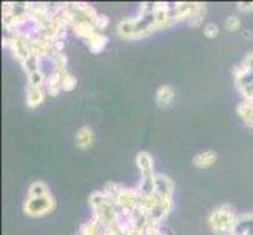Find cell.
<instances>
[{
	"mask_svg": "<svg viewBox=\"0 0 253 235\" xmlns=\"http://www.w3.org/2000/svg\"><path fill=\"white\" fill-rule=\"evenodd\" d=\"M88 204L93 212V220L99 223L104 229H110L112 226L118 223V208L104 191L91 193L88 198Z\"/></svg>",
	"mask_w": 253,
	"mask_h": 235,
	"instance_id": "6da1fadb",
	"label": "cell"
},
{
	"mask_svg": "<svg viewBox=\"0 0 253 235\" xmlns=\"http://www.w3.org/2000/svg\"><path fill=\"white\" fill-rule=\"evenodd\" d=\"M238 221V213L230 205H220L214 208L208 216V226L217 235H233Z\"/></svg>",
	"mask_w": 253,
	"mask_h": 235,
	"instance_id": "7a4b0ae2",
	"label": "cell"
},
{
	"mask_svg": "<svg viewBox=\"0 0 253 235\" xmlns=\"http://www.w3.org/2000/svg\"><path fill=\"white\" fill-rule=\"evenodd\" d=\"M54 208H55V199L52 195H49L42 198L27 196V199L24 201L22 210L30 218H41V216H46L50 212H54Z\"/></svg>",
	"mask_w": 253,
	"mask_h": 235,
	"instance_id": "3957f363",
	"label": "cell"
},
{
	"mask_svg": "<svg viewBox=\"0 0 253 235\" xmlns=\"http://www.w3.org/2000/svg\"><path fill=\"white\" fill-rule=\"evenodd\" d=\"M171 210H173V199H161L159 204L148 213L153 228H159L167 220V216L171 213Z\"/></svg>",
	"mask_w": 253,
	"mask_h": 235,
	"instance_id": "277c9868",
	"label": "cell"
},
{
	"mask_svg": "<svg viewBox=\"0 0 253 235\" xmlns=\"http://www.w3.org/2000/svg\"><path fill=\"white\" fill-rule=\"evenodd\" d=\"M156 195L161 199H173L174 182L165 174H156Z\"/></svg>",
	"mask_w": 253,
	"mask_h": 235,
	"instance_id": "5b68a950",
	"label": "cell"
},
{
	"mask_svg": "<svg viewBox=\"0 0 253 235\" xmlns=\"http://www.w3.org/2000/svg\"><path fill=\"white\" fill-rule=\"evenodd\" d=\"M135 165L138 171H140V177H148V176H154V162L150 152L140 151L135 157Z\"/></svg>",
	"mask_w": 253,
	"mask_h": 235,
	"instance_id": "8992f818",
	"label": "cell"
},
{
	"mask_svg": "<svg viewBox=\"0 0 253 235\" xmlns=\"http://www.w3.org/2000/svg\"><path fill=\"white\" fill-rule=\"evenodd\" d=\"M46 96H47V91L44 86H42V88L27 86V88H25V105L29 108H37L44 102Z\"/></svg>",
	"mask_w": 253,
	"mask_h": 235,
	"instance_id": "52a82bcc",
	"label": "cell"
},
{
	"mask_svg": "<svg viewBox=\"0 0 253 235\" xmlns=\"http://www.w3.org/2000/svg\"><path fill=\"white\" fill-rule=\"evenodd\" d=\"M94 144V132L90 126H82L76 134V146L77 149L86 151Z\"/></svg>",
	"mask_w": 253,
	"mask_h": 235,
	"instance_id": "ba28073f",
	"label": "cell"
},
{
	"mask_svg": "<svg viewBox=\"0 0 253 235\" xmlns=\"http://www.w3.org/2000/svg\"><path fill=\"white\" fill-rule=\"evenodd\" d=\"M190 13H192V2H176V3H171L170 14H171L173 24L184 22V21L189 22Z\"/></svg>",
	"mask_w": 253,
	"mask_h": 235,
	"instance_id": "9c48e42d",
	"label": "cell"
},
{
	"mask_svg": "<svg viewBox=\"0 0 253 235\" xmlns=\"http://www.w3.org/2000/svg\"><path fill=\"white\" fill-rule=\"evenodd\" d=\"M117 33L121 39L126 41H134L135 36V17H126L118 22Z\"/></svg>",
	"mask_w": 253,
	"mask_h": 235,
	"instance_id": "30bf717a",
	"label": "cell"
},
{
	"mask_svg": "<svg viewBox=\"0 0 253 235\" xmlns=\"http://www.w3.org/2000/svg\"><path fill=\"white\" fill-rule=\"evenodd\" d=\"M156 102L161 108H169L174 102V90L171 85H162L156 91Z\"/></svg>",
	"mask_w": 253,
	"mask_h": 235,
	"instance_id": "8fae6325",
	"label": "cell"
},
{
	"mask_svg": "<svg viewBox=\"0 0 253 235\" xmlns=\"http://www.w3.org/2000/svg\"><path fill=\"white\" fill-rule=\"evenodd\" d=\"M62 77H63V74L55 72V71H50L47 74L44 88H46L49 96H58L60 93L63 91L62 90Z\"/></svg>",
	"mask_w": 253,
	"mask_h": 235,
	"instance_id": "7c38bea8",
	"label": "cell"
},
{
	"mask_svg": "<svg viewBox=\"0 0 253 235\" xmlns=\"http://www.w3.org/2000/svg\"><path fill=\"white\" fill-rule=\"evenodd\" d=\"M217 162V154L214 151H202L194 157V165L200 169H208Z\"/></svg>",
	"mask_w": 253,
	"mask_h": 235,
	"instance_id": "4fadbf2b",
	"label": "cell"
},
{
	"mask_svg": "<svg viewBox=\"0 0 253 235\" xmlns=\"http://www.w3.org/2000/svg\"><path fill=\"white\" fill-rule=\"evenodd\" d=\"M206 14V5L202 2H192V13L189 17V25L190 27H200L205 21Z\"/></svg>",
	"mask_w": 253,
	"mask_h": 235,
	"instance_id": "5bb4252c",
	"label": "cell"
},
{
	"mask_svg": "<svg viewBox=\"0 0 253 235\" xmlns=\"http://www.w3.org/2000/svg\"><path fill=\"white\" fill-rule=\"evenodd\" d=\"M73 32L76 33V36H79V38H82L84 41H86V39H90L94 33H98L99 30L96 29V25L94 24H91V22H76V24H73Z\"/></svg>",
	"mask_w": 253,
	"mask_h": 235,
	"instance_id": "9a60e30c",
	"label": "cell"
},
{
	"mask_svg": "<svg viewBox=\"0 0 253 235\" xmlns=\"http://www.w3.org/2000/svg\"><path fill=\"white\" fill-rule=\"evenodd\" d=\"M107 42H109V38L106 36V34L101 33V32H98V33H94L90 39H86V41H85V44L88 46V49H90L91 54H101V52H102L104 49H106Z\"/></svg>",
	"mask_w": 253,
	"mask_h": 235,
	"instance_id": "2e32d148",
	"label": "cell"
},
{
	"mask_svg": "<svg viewBox=\"0 0 253 235\" xmlns=\"http://www.w3.org/2000/svg\"><path fill=\"white\" fill-rule=\"evenodd\" d=\"M49 195H50V190L46 182H42V180H35L29 187V193H27V196H30V198H42V196H49Z\"/></svg>",
	"mask_w": 253,
	"mask_h": 235,
	"instance_id": "e0dca14e",
	"label": "cell"
},
{
	"mask_svg": "<svg viewBox=\"0 0 253 235\" xmlns=\"http://www.w3.org/2000/svg\"><path fill=\"white\" fill-rule=\"evenodd\" d=\"M52 62V71L60 72V74H66L68 72V58L63 52H57V54L52 55L50 58Z\"/></svg>",
	"mask_w": 253,
	"mask_h": 235,
	"instance_id": "ac0fdd59",
	"label": "cell"
},
{
	"mask_svg": "<svg viewBox=\"0 0 253 235\" xmlns=\"http://www.w3.org/2000/svg\"><path fill=\"white\" fill-rule=\"evenodd\" d=\"M79 234H82V235H106V229H104L99 223H96L94 220H90L81 226Z\"/></svg>",
	"mask_w": 253,
	"mask_h": 235,
	"instance_id": "d6986e66",
	"label": "cell"
},
{
	"mask_svg": "<svg viewBox=\"0 0 253 235\" xmlns=\"http://www.w3.org/2000/svg\"><path fill=\"white\" fill-rule=\"evenodd\" d=\"M21 66H22L24 72L27 74V75L29 74H33V72H37V71H40V69H41V58H38L37 55L32 54Z\"/></svg>",
	"mask_w": 253,
	"mask_h": 235,
	"instance_id": "ffe728a7",
	"label": "cell"
},
{
	"mask_svg": "<svg viewBox=\"0 0 253 235\" xmlns=\"http://www.w3.org/2000/svg\"><path fill=\"white\" fill-rule=\"evenodd\" d=\"M46 74L42 72V69L40 71L33 72V74H29L27 75V86H33V88H42V86L46 85Z\"/></svg>",
	"mask_w": 253,
	"mask_h": 235,
	"instance_id": "44dd1931",
	"label": "cell"
},
{
	"mask_svg": "<svg viewBox=\"0 0 253 235\" xmlns=\"http://www.w3.org/2000/svg\"><path fill=\"white\" fill-rule=\"evenodd\" d=\"M76 86H77V78L73 74H69V72L63 74V77H62V90L69 93V91H74Z\"/></svg>",
	"mask_w": 253,
	"mask_h": 235,
	"instance_id": "7402d4cb",
	"label": "cell"
},
{
	"mask_svg": "<svg viewBox=\"0 0 253 235\" xmlns=\"http://www.w3.org/2000/svg\"><path fill=\"white\" fill-rule=\"evenodd\" d=\"M242 27V22L238 16H230V17H226V21H225V29L228 30V32H238L239 29Z\"/></svg>",
	"mask_w": 253,
	"mask_h": 235,
	"instance_id": "603a6c76",
	"label": "cell"
},
{
	"mask_svg": "<svg viewBox=\"0 0 253 235\" xmlns=\"http://www.w3.org/2000/svg\"><path fill=\"white\" fill-rule=\"evenodd\" d=\"M203 34H205L206 38H209V39L217 38V36H219V25L214 24V22L206 24L205 29H203Z\"/></svg>",
	"mask_w": 253,
	"mask_h": 235,
	"instance_id": "cb8c5ba5",
	"label": "cell"
},
{
	"mask_svg": "<svg viewBox=\"0 0 253 235\" xmlns=\"http://www.w3.org/2000/svg\"><path fill=\"white\" fill-rule=\"evenodd\" d=\"M109 25V17L106 14H99L98 17V22H96V29H98L99 32H102L104 29H106Z\"/></svg>",
	"mask_w": 253,
	"mask_h": 235,
	"instance_id": "d4e9b609",
	"label": "cell"
},
{
	"mask_svg": "<svg viewBox=\"0 0 253 235\" xmlns=\"http://www.w3.org/2000/svg\"><path fill=\"white\" fill-rule=\"evenodd\" d=\"M236 6H238V10L242 11V13H250V11H253V2H238Z\"/></svg>",
	"mask_w": 253,
	"mask_h": 235,
	"instance_id": "484cf974",
	"label": "cell"
},
{
	"mask_svg": "<svg viewBox=\"0 0 253 235\" xmlns=\"http://www.w3.org/2000/svg\"><path fill=\"white\" fill-rule=\"evenodd\" d=\"M145 235H167V234H164L159 231V228H151V229H148L145 232Z\"/></svg>",
	"mask_w": 253,
	"mask_h": 235,
	"instance_id": "4316f807",
	"label": "cell"
},
{
	"mask_svg": "<svg viewBox=\"0 0 253 235\" xmlns=\"http://www.w3.org/2000/svg\"><path fill=\"white\" fill-rule=\"evenodd\" d=\"M244 124H247L250 129H253V111H252V115H250V118L247 119V121H244Z\"/></svg>",
	"mask_w": 253,
	"mask_h": 235,
	"instance_id": "83f0119b",
	"label": "cell"
},
{
	"mask_svg": "<svg viewBox=\"0 0 253 235\" xmlns=\"http://www.w3.org/2000/svg\"><path fill=\"white\" fill-rule=\"evenodd\" d=\"M126 235H145V232H137V231H129Z\"/></svg>",
	"mask_w": 253,
	"mask_h": 235,
	"instance_id": "f1b7e54d",
	"label": "cell"
},
{
	"mask_svg": "<svg viewBox=\"0 0 253 235\" xmlns=\"http://www.w3.org/2000/svg\"><path fill=\"white\" fill-rule=\"evenodd\" d=\"M244 34H246V38H250V36H252V34H250V30H246V33H244Z\"/></svg>",
	"mask_w": 253,
	"mask_h": 235,
	"instance_id": "f546056e",
	"label": "cell"
},
{
	"mask_svg": "<svg viewBox=\"0 0 253 235\" xmlns=\"http://www.w3.org/2000/svg\"><path fill=\"white\" fill-rule=\"evenodd\" d=\"M76 235H82V234H76Z\"/></svg>",
	"mask_w": 253,
	"mask_h": 235,
	"instance_id": "4dcf8cb0",
	"label": "cell"
},
{
	"mask_svg": "<svg viewBox=\"0 0 253 235\" xmlns=\"http://www.w3.org/2000/svg\"><path fill=\"white\" fill-rule=\"evenodd\" d=\"M167 235H169V234H167Z\"/></svg>",
	"mask_w": 253,
	"mask_h": 235,
	"instance_id": "1f68e13d",
	"label": "cell"
}]
</instances>
